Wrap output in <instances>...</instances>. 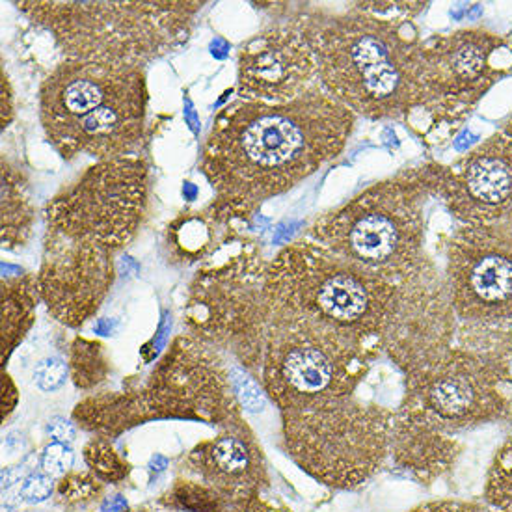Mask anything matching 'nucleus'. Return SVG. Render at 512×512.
Masks as SVG:
<instances>
[{
  "instance_id": "f257e3e1",
  "label": "nucleus",
  "mask_w": 512,
  "mask_h": 512,
  "mask_svg": "<svg viewBox=\"0 0 512 512\" xmlns=\"http://www.w3.org/2000/svg\"><path fill=\"white\" fill-rule=\"evenodd\" d=\"M354 123L321 84L285 105L231 103L216 118L200 166L216 211L248 216L295 189L345 149Z\"/></svg>"
},
{
  "instance_id": "f03ea898",
  "label": "nucleus",
  "mask_w": 512,
  "mask_h": 512,
  "mask_svg": "<svg viewBox=\"0 0 512 512\" xmlns=\"http://www.w3.org/2000/svg\"><path fill=\"white\" fill-rule=\"evenodd\" d=\"M421 10V2H365L349 14L310 19L324 92L369 120H399L423 107V41L408 21Z\"/></svg>"
},
{
  "instance_id": "7ed1b4c3",
  "label": "nucleus",
  "mask_w": 512,
  "mask_h": 512,
  "mask_svg": "<svg viewBox=\"0 0 512 512\" xmlns=\"http://www.w3.org/2000/svg\"><path fill=\"white\" fill-rule=\"evenodd\" d=\"M377 352L263 289L256 347L246 367L259 373L283 414L352 397Z\"/></svg>"
},
{
  "instance_id": "20e7f679",
  "label": "nucleus",
  "mask_w": 512,
  "mask_h": 512,
  "mask_svg": "<svg viewBox=\"0 0 512 512\" xmlns=\"http://www.w3.org/2000/svg\"><path fill=\"white\" fill-rule=\"evenodd\" d=\"M146 107L144 71L131 66L66 60L41 86V125L66 161L120 159L144 135Z\"/></svg>"
},
{
  "instance_id": "39448f33",
  "label": "nucleus",
  "mask_w": 512,
  "mask_h": 512,
  "mask_svg": "<svg viewBox=\"0 0 512 512\" xmlns=\"http://www.w3.org/2000/svg\"><path fill=\"white\" fill-rule=\"evenodd\" d=\"M440 166L386 179L315 222L310 241L399 285L425 261V207Z\"/></svg>"
},
{
  "instance_id": "423d86ee",
  "label": "nucleus",
  "mask_w": 512,
  "mask_h": 512,
  "mask_svg": "<svg viewBox=\"0 0 512 512\" xmlns=\"http://www.w3.org/2000/svg\"><path fill=\"white\" fill-rule=\"evenodd\" d=\"M66 60L140 68L189 38L200 2H17Z\"/></svg>"
},
{
  "instance_id": "0eeeda50",
  "label": "nucleus",
  "mask_w": 512,
  "mask_h": 512,
  "mask_svg": "<svg viewBox=\"0 0 512 512\" xmlns=\"http://www.w3.org/2000/svg\"><path fill=\"white\" fill-rule=\"evenodd\" d=\"M168 418L200 419L231 431L246 429L230 373L198 339L179 337L138 393L86 399L75 410L81 427L105 436L149 419Z\"/></svg>"
},
{
  "instance_id": "6e6552de",
  "label": "nucleus",
  "mask_w": 512,
  "mask_h": 512,
  "mask_svg": "<svg viewBox=\"0 0 512 512\" xmlns=\"http://www.w3.org/2000/svg\"><path fill=\"white\" fill-rule=\"evenodd\" d=\"M395 287L313 241L287 246L265 272L267 295L377 351Z\"/></svg>"
},
{
  "instance_id": "1a4fd4ad",
  "label": "nucleus",
  "mask_w": 512,
  "mask_h": 512,
  "mask_svg": "<svg viewBox=\"0 0 512 512\" xmlns=\"http://www.w3.org/2000/svg\"><path fill=\"white\" fill-rule=\"evenodd\" d=\"M445 280L457 313L455 345L512 354V224L459 226L445 244Z\"/></svg>"
},
{
  "instance_id": "9d476101",
  "label": "nucleus",
  "mask_w": 512,
  "mask_h": 512,
  "mask_svg": "<svg viewBox=\"0 0 512 512\" xmlns=\"http://www.w3.org/2000/svg\"><path fill=\"white\" fill-rule=\"evenodd\" d=\"M282 416L287 453L330 488H360L390 457L395 412L382 406L347 397Z\"/></svg>"
},
{
  "instance_id": "9b49d317",
  "label": "nucleus",
  "mask_w": 512,
  "mask_h": 512,
  "mask_svg": "<svg viewBox=\"0 0 512 512\" xmlns=\"http://www.w3.org/2000/svg\"><path fill=\"white\" fill-rule=\"evenodd\" d=\"M511 358L453 347L406 377L403 405L440 431H466L511 416Z\"/></svg>"
},
{
  "instance_id": "f8f14e48",
  "label": "nucleus",
  "mask_w": 512,
  "mask_h": 512,
  "mask_svg": "<svg viewBox=\"0 0 512 512\" xmlns=\"http://www.w3.org/2000/svg\"><path fill=\"white\" fill-rule=\"evenodd\" d=\"M148 202V170L138 159L90 166L45 207L47 231L118 252L133 239Z\"/></svg>"
},
{
  "instance_id": "ddd939ff",
  "label": "nucleus",
  "mask_w": 512,
  "mask_h": 512,
  "mask_svg": "<svg viewBox=\"0 0 512 512\" xmlns=\"http://www.w3.org/2000/svg\"><path fill=\"white\" fill-rule=\"evenodd\" d=\"M457 313L444 270L429 257L395 287L382 330V349L406 377L455 347Z\"/></svg>"
},
{
  "instance_id": "4468645a",
  "label": "nucleus",
  "mask_w": 512,
  "mask_h": 512,
  "mask_svg": "<svg viewBox=\"0 0 512 512\" xmlns=\"http://www.w3.org/2000/svg\"><path fill=\"white\" fill-rule=\"evenodd\" d=\"M505 41L483 28H462L423 41L425 103L434 125H457L498 82Z\"/></svg>"
},
{
  "instance_id": "2eb2a0df",
  "label": "nucleus",
  "mask_w": 512,
  "mask_h": 512,
  "mask_svg": "<svg viewBox=\"0 0 512 512\" xmlns=\"http://www.w3.org/2000/svg\"><path fill=\"white\" fill-rule=\"evenodd\" d=\"M436 196L460 226L512 224V118L449 168Z\"/></svg>"
},
{
  "instance_id": "dca6fc26",
  "label": "nucleus",
  "mask_w": 512,
  "mask_h": 512,
  "mask_svg": "<svg viewBox=\"0 0 512 512\" xmlns=\"http://www.w3.org/2000/svg\"><path fill=\"white\" fill-rule=\"evenodd\" d=\"M319 84L310 21L278 25L248 41L239 56L243 101L285 105Z\"/></svg>"
},
{
  "instance_id": "f3484780",
  "label": "nucleus",
  "mask_w": 512,
  "mask_h": 512,
  "mask_svg": "<svg viewBox=\"0 0 512 512\" xmlns=\"http://www.w3.org/2000/svg\"><path fill=\"white\" fill-rule=\"evenodd\" d=\"M36 282L41 300L54 317L77 328L95 315L107 297L114 282V252L47 231Z\"/></svg>"
},
{
  "instance_id": "a211bd4d",
  "label": "nucleus",
  "mask_w": 512,
  "mask_h": 512,
  "mask_svg": "<svg viewBox=\"0 0 512 512\" xmlns=\"http://www.w3.org/2000/svg\"><path fill=\"white\" fill-rule=\"evenodd\" d=\"M187 464L190 472L200 477L202 485L216 490L231 507L257 498L267 486L261 449L246 429L196 445L190 451Z\"/></svg>"
},
{
  "instance_id": "6ab92c4d",
  "label": "nucleus",
  "mask_w": 512,
  "mask_h": 512,
  "mask_svg": "<svg viewBox=\"0 0 512 512\" xmlns=\"http://www.w3.org/2000/svg\"><path fill=\"white\" fill-rule=\"evenodd\" d=\"M462 447L453 434L440 431L427 419L401 406L391 429L390 457L399 470L423 485L444 477L457 464Z\"/></svg>"
},
{
  "instance_id": "aec40b11",
  "label": "nucleus",
  "mask_w": 512,
  "mask_h": 512,
  "mask_svg": "<svg viewBox=\"0 0 512 512\" xmlns=\"http://www.w3.org/2000/svg\"><path fill=\"white\" fill-rule=\"evenodd\" d=\"M40 298L38 282L32 276H23L2 283V362L6 364L17 343L27 334L34 308Z\"/></svg>"
},
{
  "instance_id": "412c9836",
  "label": "nucleus",
  "mask_w": 512,
  "mask_h": 512,
  "mask_svg": "<svg viewBox=\"0 0 512 512\" xmlns=\"http://www.w3.org/2000/svg\"><path fill=\"white\" fill-rule=\"evenodd\" d=\"M34 211L25 185L14 170H2V244L12 250L27 243Z\"/></svg>"
},
{
  "instance_id": "4be33fe9",
  "label": "nucleus",
  "mask_w": 512,
  "mask_h": 512,
  "mask_svg": "<svg viewBox=\"0 0 512 512\" xmlns=\"http://www.w3.org/2000/svg\"><path fill=\"white\" fill-rule=\"evenodd\" d=\"M486 512H512V438L492 460L485 483Z\"/></svg>"
},
{
  "instance_id": "5701e85b",
  "label": "nucleus",
  "mask_w": 512,
  "mask_h": 512,
  "mask_svg": "<svg viewBox=\"0 0 512 512\" xmlns=\"http://www.w3.org/2000/svg\"><path fill=\"white\" fill-rule=\"evenodd\" d=\"M162 503L185 512H228L231 505L216 490L194 481H177Z\"/></svg>"
},
{
  "instance_id": "b1692460",
  "label": "nucleus",
  "mask_w": 512,
  "mask_h": 512,
  "mask_svg": "<svg viewBox=\"0 0 512 512\" xmlns=\"http://www.w3.org/2000/svg\"><path fill=\"white\" fill-rule=\"evenodd\" d=\"M71 369L77 388H94L107 377V360L97 343L77 339L71 352Z\"/></svg>"
},
{
  "instance_id": "393cba45",
  "label": "nucleus",
  "mask_w": 512,
  "mask_h": 512,
  "mask_svg": "<svg viewBox=\"0 0 512 512\" xmlns=\"http://www.w3.org/2000/svg\"><path fill=\"white\" fill-rule=\"evenodd\" d=\"M84 460L88 468L107 483H120L129 473V466L118 457L105 438H97L86 445Z\"/></svg>"
},
{
  "instance_id": "a878e982",
  "label": "nucleus",
  "mask_w": 512,
  "mask_h": 512,
  "mask_svg": "<svg viewBox=\"0 0 512 512\" xmlns=\"http://www.w3.org/2000/svg\"><path fill=\"white\" fill-rule=\"evenodd\" d=\"M231 386L235 397L250 412H261L265 408V395L254 378L248 377L241 369H231Z\"/></svg>"
},
{
  "instance_id": "bb28decb",
  "label": "nucleus",
  "mask_w": 512,
  "mask_h": 512,
  "mask_svg": "<svg viewBox=\"0 0 512 512\" xmlns=\"http://www.w3.org/2000/svg\"><path fill=\"white\" fill-rule=\"evenodd\" d=\"M73 462H75V453L69 444L53 442L41 453V472L51 477H62L73 468Z\"/></svg>"
},
{
  "instance_id": "cd10ccee",
  "label": "nucleus",
  "mask_w": 512,
  "mask_h": 512,
  "mask_svg": "<svg viewBox=\"0 0 512 512\" xmlns=\"http://www.w3.org/2000/svg\"><path fill=\"white\" fill-rule=\"evenodd\" d=\"M68 380V364L62 358H47L34 369V382L43 391H56Z\"/></svg>"
},
{
  "instance_id": "c85d7f7f",
  "label": "nucleus",
  "mask_w": 512,
  "mask_h": 512,
  "mask_svg": "<svg viewBox=\"0 0 512 512\" xmlns=\"http://www.w3.org/2000/svg\"><path fill=\"white\" fill-rule=\"evenodd\" d=\"M54 483L53 477L45 472L28 473L23 479L21 488H19V496L23 501H27L30 505H38L53 496Z\"/></svg>"
},
{
  "instance_id": "c756f323",
  "label": "nucleus",
  "mask_w": 512,
  "mask_h": 512,
  "mask_svg": "<svg viewBox=\"0 0 512 512\" xmlns=\"http://www.w3.org/2000/svg\"><path fill=\"white\" fill-rule=\"evenodd\" d=\"M97 492V481L86 475H71L60 485V496L66 499H88Z\"/></svg>"
},
{
  "instance_id": "7c9ffc66",
  "label": "nucleus",
  "mask_w": 512,
  "mask_h": 512,
  "mask_svg": "<svg viewBox=\"0 0 512 512\" xmlns=\"http://www.w3.org/2000/svg\"><path fill=\"white\" fill-rule=\"evenodd\" d=\"M410 512H486L485 505L475 501H459V499H442L419 505Z\"/></svg>"
},
{
  "instance_id": "2f4dec72",
  "label": "nucleus",
  "mask_w": 512,
  "mask_h": 512,
  "mask_svg": "<svg viewBox=\"0 0 512 512\" xmlns=\"http://www.w3.org/2000/svg\"><path fill=\"white\" fill-rule=\"evenodd\" d=\"M47 432L54 442H60V444H71L75 440V427L69 423L68 419H51L47 425Z\"/></svg>"
},
{
  "instance_id": "473e14b6",
  "label": "nucleus",
  "mask_w": 512,
  "mask_h": 512,
  "mask_svg": "<svg viewBox=\"0 0 512 512\" xmlns=\"http://www.w3.org/2000/svg\"><path fill=\"white\" fill-rule=\"evenodd\" d=\"M231 512H291L287 511V509H283V507H278V505H272L269 501H265V499L252 498L246 499V501H241V503H235L233 507H231Z\"/></svg>"
},
{
  "instance_id": "72a5a7b5",
  "label": "nucleus",
  "mask_w": 512,
  "mask_h": 512,
  "mask_svg": "<svg viewBox=\"0 0 512 512\" xmlns=\"http://www.w3.org/2000/svg\"><path fill=\"white\" fill-rule=\"evenodd\" d=\"M2 378H4V380H2V388H4L2 410H4V419H6V416H10V414H12V410L15 408V403H17V391H15L14 384H12V378L6 377V375Z\"/></svg>"
},
{
  "instance_id": "f704fd0d",
  "label": "nucleus",
  "mask_w": 512,
  "mask_h": 512,
  "mask_svg": "<svg viewBox=\"0 0 512 512\" xmlns=\"http://www.w3.org/2000/svg\"><path fill=\"white\" fill-rule=\"evenodd\" d=\"M127 509V501L122 496H114L112 499H107L105 505H103V511L105 512H122Z\"/></svg>"
},
{
  "instance_id": "c9c22d12",
  "label": "nucleus",
  "mask_w": 512,
  "mask_h": 512,
  "mask_svg": "<svg viewBox=\"0 0 512 512\" xmlns=\"http://www.w3.org/2000/svg\"><path fill=\"white\" fill-rule=\"evenodd\" d=\"M166 466H168V460L161 457V455H155L153 460H151V464H149V472L161 473Z\"/></svg>"
}]
</instances>
